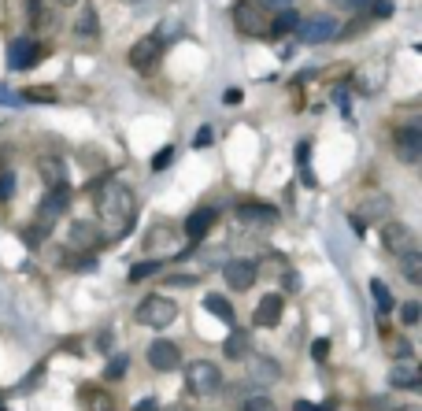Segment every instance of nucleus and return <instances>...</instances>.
I'll use <instances>...</instances> for the list:
<instances>
[{
    "mask_svg": "<svg viewBox=\"0 0 422 411\" xmlns=\"http://www.w3.org/2000/svg\"><path fill=\"white\" fill-rule=\"evenodd\" d=\"M89 193H97V215H100V226L108 230V237H123L134 226L137 200H134L130 186L108 178V182H89Z\"/></svg>",
    "mask_w": 422,
    "mask_h": 411,
    "instance_id": "1",
    "label": "nucleus"
},
{
    "mask_svg": "<svg viewBox=\"0 0 422 411\" xmlns=\"http://www.w3.org/2000/svg\"><path fill=\"white\" fill-rule=\"evenodd\" d=\"M267 23H271V15L260 8V0H237L234 4V30L241 38H263Z\"/></svg>",
    "mask_w": 422,
    "mask_h": 411,
    "instance_id": "2",
    "label": "nucleus"
},
{
    "mask_svg": "<svg viewBox=\"0 0 422 411\" xmlns=\"http://www.w3.org/2000/svg\"><path fill=\"white\" fill-rule=\"evenodd\" d=\"M134 319L141 326H156V330H163V326H171L174 319H178V304H174L171 297H145L141 304H137Z\"/></svg>",
    "mask_w": 422,
    "mask_h": 411,
    "instance_id": "3",
    "label": "nucleus"
},
{
    "mask_svg": "<svg viewBox=\"0 0 422 411\" xmlns=\"http://www.w3.org/2000/svg\"><path fill=\"white\" fill-rule=\"evenodd\" d=\"M186 386L197 393V397H211V393L223 389V371L211 360H193L186 367Z\"/></svg>",
    "mask_w": 422,
    "mask_h": 411,
    "instance_id": "4",
    "label": "nucleus"
},
{
    "mask_svg": "<svg viewBox=\"0 0 422 411\" xmlns=\"http://www.w3.org/2000/svg\"><path fill=\"white\" fill-rule=\"evenodd\" d=\"M237 212V223L249 226V230H267L282 219V212L274 204H263V200H241V204L234 208Z\"/></svg>",
    "mask_w": 422,
    "mask_h": 411,
    "instance_id": "5",
    "label": "nucleus"
},
{
    "mask_svg": "<svg viewBox=\"0 0 422 411\" xmlns=\"http://www.w3.org/2000/svg\"><path fill=\"white\" fill-rule=\"evenodd\" d=\"M341 34V23L334 15H315V19H304L297 23V38L304 45H323V41H334Z\"/></svg>",
    "mask_w": 422,
    "mask_h": 411,
    "instance_id": "6",
    "label": "nucleus"
},
{
    "mask_svg": "<svg viewBox=\"0 0 422 411\" xmlns=\"http://www.w3.org/2000/svg\"><path fill=\"white\" fill-rule=\"evenodd\" d=\"M393 152L404 160V163H419L422 160V126H400L393 130Z\"/></svg>",
    "mask_w": 422,
    "mask_h": 411,
    "instance_id": "7",
    "label": "nucleus"
},
{
    "mask_svg": "<svg viewBox=\"0 0 422 411\" xmlns=\"http://www.w3.org/2000/svg\"><path fill=\"white\" fill-rule=\"evenodd\" d=\"M160 52H163V41L156 38V34H149V38H141V41H134V49L126 52V63H130L134 71H152L156 63H160Z\"/></svg>",
    "mask_w": 422,
    "mask_h": 411,
    "instance_id": "8",
    "label": "nucleus"
},
{
    "mask_svg": "<svg viewBox=\"0 0 422 411\" xmlns=\"http://www.w3.org/2000/svg\"><path fill=\"white\" fill-rule=\"evenodd\" d=\"M41 60H45V45L30 41V38L12 41V49H8V67L12 71H30V67H38Z\"/></svg>",
    "mask_w": 422,
    "mask_h": 411,
    "instance_id": "9",
    "label": "nucleus"
},
{
    "mask_svg": "<svg viewBox=\"0 0 422 411\" xmlns=\"http://www.w3.org/2000/svg\"><path fill=\"white\" fill-rule=\"evenodd\" d=\"M382 245L393 256H404V252L415 249V230H411L408 223H393V219H385L382 223Z\"/></svg>",
    "mask_w": 422,
    "mask_h": 411,
    "instance_id": "10",
    "label": "nucleus"
},
{
    "mask_svg": "<svg viewBox=\"0 0 422 411\" xmlns=\"http://www.w3.org/2000/svg\"><path fill=\"white\" fill-rule=\"evenodd\" d=\"M67 204H71V186L49 189V193H45V200L38 204V223H41V226H52L63 212H67Z\"/></svg>",
    "mask_w": 422,
    "mask_h": 411,
    "instance_id": "11",
    "label": "nucleus"
},
{
    "mask_svg": "<svg viewBox=\"0 0 422 411\" xmlns=\"http://www.w3.org/2000/svg\"><path fill=\"white\" fill-rule=\"evenodd\" d=\"M223 274H226V286L230 289H252L260 267H256V260H230L223 267Z\"/></svg>",
    "mask_w": 422,
    "mask_h": 411,
    "instance_id": "12",
    "label": "nucleus"
},
{
    "mask_svg": "<svg viewBox=\"0 0 422 411\" xmlns=\"http://www.w3.org/2000/svg\"><path fill=\"white\" fill-rule=\"evenodd\" d=\"M149 363L156 371H178V363H182L178 345L174 341H152L149 345Z\"/></svg>",
    "mask_w": 422,
    "mask_h": 411,
    "instance_id": "13",
    "label": "nucleus"
},
{
    "mask_svg": "<svg viewBox=\"0 0 422 411\" xmlns=\"http://www.w3.org/2000/svg\"><path fill=\"white\" fill-rule=\"evenodd\" d=\"M97 245H100V234H97L93 223H71V230H67V249H75V252H93Z\"/></svg>",
    "mask_w": 422,
    "mask_h": 411,
    "instance_id": "14",
    "label": "nucleus"
},
{
    "mask_svg": "<svg viewBox=\"0 0 422 411\" xmlns=\"http://www.w3.org/2000/svg\"><path fill=\"white\" fill-rule=\"evenodd\" d=\"M215 223H219V212H215V208H208V204L197 208V212L186 219V237H189V241H200L208 230H215Z\"/></svg>",
    "mask_w": 422,
    "mask_h": 411,
    "instance_id": "15",
    "label": "nucleus"
},
{
    "mask_svg": "<svg viewBox=\"0 0 422 411\" xmlns=\"http://www.w3.org/2000/svg\"><path fill=\"white\" fill-rule=\"evenodd\" d=\"M389 382H393V389H419V386H422V374H419V367H415V360L393 363Z\"/></svg>",
    "mask_w": 422,
    "mask_h": 411,
    "instance_id": "16",
    "label": "nucleus"
},
{
    "mask_svg": "<svg viewBox=\"0 0 422 411\" xmlns=\"http://www.w3.org/2000/svg\"><path fill=\"white\" fill-rule=\"evenodd\" d=\"M78 400H82L86 411H115V397L108 389H97V386H82Z\"/></svg>",
    "mask_w": 422,
    "mask_h": 411,
    "instance_id": "17",
    "label": "nucleus"
},
{
    "mask_svg": "<svg viewBox=\"0 0 422 411\" xmlns=\"http://www.w3.org/2000/svg\"><path fill=\"white\" fill-rule=\"evenodd\" d=\"M282 319V297L278 293H267L256 304V326H274Z\"/></svg>",
    "mask_w": 422,
    "mask_h": 411,
    "instance_id": "18",
    "label": "nucleus"
},
{
    "mask_svg": "<svg viewBox=\"0 0 422 411\" xmlns=\"http://www.w3.org/2000/svg\"><path fill=\"white\" fill-rule=\"evenodd\" d=\"M297 171H300V182H304L308 189L319 186L315 175H311V137H304V141L297 145Z\"/></svg>",
    "mask_w": 422,
    "mask_h": 411,
    "instance_id": "19",
    "label": "nucleus"
},
{
    "mask_svg": "<svg viewBox=\"0 0 422 411\" xmlns=\"http://www.w3.org/2000/svg\"><path fill=\"white\" fill-rule=\"evenodd\" d=\"M38 171H41V182H45L49 189L67 186V171H63V163H60V160H41V163H38Z\"/></svg>",
    "mask_w": 422,
    "mask_h": 411,
    "instance_id": "20",
    "label": "nucleus"
},
{
    "mask_svg": "<svg viewBox=\"0 0 422 411\" xmlns=\"http://www.w3.org/2000/svg\"><path fill=\"white\" fill-rule=\"evenodd\" d=\"M297 12H278V15H271V23H267V34L271 38H286V34L297 30Z\"/></svg>",
    "mask_w": 422,
    "mask_h": 411,
    "instance_id": "21",
    "label": "nucleus"
},
{
    "mask_svg": "<svg viewBox=\"0 0 422 411\" xmlns=\"http://www.w3.org/2000/svg\"><path fill=\"white\" fill-rule=\"evenodd\" d=\"M400 271H404V278H408L411 286H422V256L415 249L400 256Z\"/></svg>",
    "mask_w": 422,
    "mask_h": 411,
    "instance_id": "22",
    "label": "nucleus"
},
{
    "mask_svg": "<svg viewBox=\"0 0 422 411\" xmlns=\"http://www.w3.org/2000/svg\"><path fill=\"white\" fill-rule=\"evenodd\" d=\"M249 349H252V341H249V334H245V330H234L230 337H226V345H223V352L230 356V360H245Z\"/></svg>",
    "mask_w": 422,
    "mask_h": 411,
    "instance_id": "23",
    "label": "nucleus"
},
{
    "mask_svg": "<svg viewBox=\"0 0 422 411\" xmlns=\"http://www.w3.org/2000/svg\"><path fill=\"white\" fill-rule=\"evenodd\" d=\"M204 308H208L215 319H223V323H234V308H230V300H226V297L208 293V297H204Z\"/></svg>",
    "mask_w": 422,
    "mask_h": 411,
    "instance_id": "24",
    "label": "nucleus"
},
{
    "mask_svg": "<svg viewBox=\"0 0 422 411\" xmlns=\"http://www.w3.org/2000/svg\"><path fill=\"white\" fill-rule=\"evenodd\" d=\"M371 297H374V304H378V315L393 312V293H389V286H385L382 278H371Z\"/></svg>",
    "mask_w": 422,
    "mask_h": 411,
    "instance_id": "25",
    "label": "nucleus"
},
{
    "mask_svg": "<svg viewBox=\"0 0 422 411\" xmlns=\"http://www.w3.org/2000/svg\"><path fill=\"white\" fill-rule=\"evenodd\" d=\"M278 363L274 360H252V382H263V386H267V382H278Z\"/></svg>",
    "mask_w": 422,
    "mask_h": 411,
    "instance_id": "26",
    "label": "nucleus"
},
{
    "mask_svg": "<svg viewBox=\"0 0 422 411\" xmlns=\"http://www.w3.org/2000/svg\"><path fill=\"white\" fill-rule=\"evenodd\" d=\"M389 215V200L385 197H367L363 200V223H371V219H385Z\"/></svg>",
    "mask_w": 422,
    "mask_h": 411,
    "instance_id": "27",
    "label": "nucleus"
},
{
    "mask_svg": "<svg viewBox=\"0 0 422 411\" xmlns=\"http://www.w3.org/2000/svg\"><path fill=\"white\" fill-rule=\"evenodd\" d=\"M130 371V356H112V360H108V367H104V378L108 382H123V374Z\"/></svg>",
    "mask_w": 422,
    "mask_h": 411,
    "instance_id": "28",
    "label": "nucleus"
},
{
    "mask_svg": "<svg viewBox=\"0 0 422 411\" xmlns=\"http://www.w3.org/2000/svg\"><path fill=\"white\" fill-rule=\"evenodd\" d=\"M97 30H100L97 8H93V4H86V12H82V19H78V34H82V38H93Z\"/></svg>",
    "mask_w": 422,
    "mask_h": 411,
    "instance_id": "29",
    "label": "nucleus"
},
{
    "mask_svg": "<svg viewBox=\"0 0 422 411\" xmlns=\"http://www.w3.org/2000/svg\"><path fill=\"white\" fill-rule=\"evenodd\" d=\"M400 323L404 326H419L422 323V304L419 300H408V304L400 308Z\"/></svg>",
    "mask_w": 422,
    "mask_h": 411,
    "instance_id": "30",
    "label": "nucleus"
},
{
    "mask_svg": "<svg viewBox=\"0 0 422 411\" xmlns=\"http://www.w3.org/2000/svg\"><path fill=\"white\" fill-rule=\"evenodd\" d=\"M163 267V260H145V263H137V267L130 271V282H145V278H152L156 271Z\"/></svg>",
    "mask_w": 422,
    "mask_h": 411,
    "instance_id": "31",
    "label": "nucleus"
},
{
    "mask_svg": "<svg viewBox=\"0 0 422 411\" xmlns=\"http://www.w3.org/2000/svg\"><path fill=\"white\" fill-rule=\"evenodd\" d=\"M45 237H49V226H41V223H34V226H26V230H23V241L30 245V249H34V245H41Z\"/></svg>",
    "mask_w": 422,
    "mask_h": 411,
    "instance_id": "32",
    "label": "nucleus"
},
{
    "mask_svg": "<svg viewBox=\"0 0 422 411\" xmlns=\"http://www.w3.org/2000/svg\"><path fill=\"white\" fill-rule=\"evenodd\" d=\"M367 15H371V19H389L393 15V0H374L371 8H367ZM363 15V19H367Z\"/></svg>",
    "mask_w": 422,
    "mask_h": 411,
    "instance_id": "33",
    "label": "nucleus"
},
{
    "mask_svg": "<svg viewBox=\"0 0 422 411\" xmlns=\"http://www.w3.org/2000/svg\"><path fill=\"white\" fill-rule=\"evenodd\" d=\"M12 193H15V171H0V204L12 200Z\"/></svg>",
    "mask_w": 422,
    "mask_h": 411,
    "instance_id": "34",
    "label": "nucleus"
},
{
    "mask_svg": "<svg viewBox=\"0 0 422 411\" xmlns=\"http://www.w3.org/2000/svg\"><path fill=\"white\" fill-rule=\"evenodd\" d=\"M23 100H41V104H52L56 100V89H26V93H19Z\"/></svg>",
    "mask_w": 422,
    "mask_h": 411,
    "instance_id": "35",
    "label": "nucleus"
},
{
    "mask_svg": "<svg viewBox=\"0 0 422 411\" xmlns=\"http://www.w3.org/2000/svg\"><path fill=\"white\" fill-rule=\"evenodd\" d=\"M171 160H174V149H160V152L152 156L149 167H152V171H167V167H171Z\"/></svg>",
    "mask_w": 422,
    "mask_h": 411,
    "instance_id": "36",
    "label": "nucleus"
},
{
    "mask_svg": "<svg viewBox=\"0 0 422 411\" xmlns=\"http://www.w3.org/2000/svg\"><path fill=\"white\" fill-rule=\"evenodd\" d=\"M241 411H274V404H271L267 397H249V400L241 404Z\"/></svg>",
    "mask_w": 422,
    "mask_h": 411,
    "instance_id": "37",
    "label": "nucleus"
},
{
    "mask_svg": "<svg viewBox=\"0 0 422 411\" xmlns=\"http://www.w3.org/2000/svg\"><path fill=\"white\" fill-rule=\"evenodd\" d=\"M389 352L397 356V360H411V352H415V349H411V345L404 341V337H397V341H389Z\"/></svg>",
    "mask_w": 422,
    "mask_h": 411,
    "instance_id": "38",
    "label": "nucleus"
},
{
    "mask_svg": "<svg viewBox=\"0 0 422 411\" xmlns=\"http://www.w3.org/2000/svg\"><path fill=\"white\" fill-rule=\"evenodd\" d=\"M0 104L4 108H19L23 104V97L15 93V89H8V86H0Z\"/></svg>",
    "mask_w": 422,
    "mask_h": 411,
    "instance_id": "39",
    "label": "nucleus"
},
{
    "mask_svg": "<svg viewBox=\"0 0 422 411\" xmlns=\"http://www.w3.org/2000/svg\"><path fill=\"white\" fill-rule=\"evenodd\" d=\"M289 4H293V0H260V8H263V12H274V15H278V12H289Z\"/></svg>",
    "mask_w": 422,
    "mask_h": 411,
    "instance_id": "40",
    "label": "nucleus"
},
{
    "mask_svg": "<svg viewBox=\"0 0 422 411\" xmlns=\"http://www.w3.org/2000/svg\"><path fill=\"white\" fill-rule=\"evenodd\" d=\"M293 411H334V400H330V404H311V400H297V404H293Z\"/></svg>",
    "mask_w": 422,
    "mask_h": 411,
    "instance_id": "41",
    "label": "nucleus"
},
{
    "mask_svg": "<svg viewBox=\"0 0 422 411\" xmlns=\"http://www.w3.org/2000/svg\"><path fill=\"white\" fill-rule=\"evenodd\" d=\"M311 356H315V360H319V363H323V360H326V356H330V337H319V341H315V345H311Z\"/></svg>",
    "mask_w": 422,
    "mask_h": 411,
    "instance_id": "42",
    "label": "nucleus"
},
{
    "mask_svg": "<svg viewBox=\"0 0 422 411\" xmlns=\"http://www.w3.org/2000/svg\"><path fill=\"white\" fill-rule=\"evenodd\" d=\"M337 4H341V8H352V12H363V15H367V8H371L374 0H337Z\"/></svg>",
    "mask_w": 422,
    "mask_h": 411,
    "instance_id": "43",
    "label": "nucleus"
},
{
    "mask_svg": "<svg viewBox=\"0 0 422 411\" xmlns=\"http://www.w3.org/2000/svg\"><path fill=\"white\" fill-rule=\"evenodd\" d=\"M134 411H163V408H160V400H156V397H145V400H137V404H134Z\"/></svg>",
    "mask_w": 422,
    "mask_h": 411,
    "instance_id": "44",
    "label": "nucleus"
},
{
    "mask_svg": "<svg viewBox=\"0 0 422 411\" xmlns=\"http://www.w3.org/2000/svg\"><path fill=\"white\" fill-rule=\"evenodd\" d=\"M193 145H197V149H208V145H211V126H200L197 141H193Z\"/></svg>",
    "mask_w": 422,
    "mask_h": 411,
    "instance_id": "45",
    "label": "nucleus"
},
{
    "mask_svg": "<svg viewBox=\"0 0 422 411\" xmlns=\"http://www.w3.org/2000/svg\"><path fill=\"white\" fill-rule=\"evenodd\" d=\"M93 263H97V256H93V252H82L75 267H78V271H89V267H93Z\"/></svg>",
    "mask_w": 422,
    "mask_h": 411,
    "instance_id": "46",
    "label": "nucleus"
},
{
    "mask_svg": "<svg viewBox=\"0 0 422 411\" xmlns=\"http://www.w3.org/2000/svg\"><path fill=\"white\" fill-rule=\"evenodd\" d=\"M348 223H352V230H356V234H360V237L367 234V223H363V219H360V215H348Z\"/></svg>",
    "mask_w": 422,
    "mask_h": 411,
    "instance_id": "47",
    "label": "nucleus"
},
{
    "mask_svg": "<svg viewBox=\"0 0 422 411\" xmlns=\"http://www.w3.org/2000/svg\"><path fill=\"white\" fill-rule=\"evenodd\" d=\"M223 100H226V104H237V100H241V89H226Z\"/></svg>",
    "mask_w": 422,
    "mask_h": 411,
    "instance_id": "48",
    "label": "nucleus"
},
{
    "mask_svg": "<svg viewBox=\"0 0 422 411\" xmlns=\"http://www.w3.org/2000/svg\"><path fill=\"white\" fill-rule=\"evenodd\" d=\"M393 411H422L419 404H400V408H393Z\"/></svg>",
    "mask_w": 422,
    "mask_h": 411,
    "instance_id": "49",
    "label": "nucleus"
},
{
    "mask_svg": "<svg viewBox=\"0 0 422 411\" xmlns=\"http://www.w3.org/2000/svg\"><path fill=\"white\" fill-rule=\"evenodd\" d=\"M126 4H145V0H126Z\"/></svg>",
    "mask_w": 422,
    "mask_h": 411,
    "instance_id": "50",
    "label": "nucleus"
},
{
    "mask_svg": "<svg viewBox=\"0 0 422 411\" xmlns=\"http://www.w3.org/2000/svg\"><path fill=\"white\" fill-rule=\"evenodd\" d=\"M60 4H75V0H60Z\"/></svg>",
    "mask_w": 422,
    "mask_h": 411,
    "instance_id": "51",
    "label": "nucleus"
},
{
    "mask_svg": "<svg viewBox=\"0 0 422 411\" xmlns=\"http://www.w3.org/2000/svg\"><path fill=\"white\" fill-rule=\"evenodd\" d=\"M0 411H8V408H0Z\"/></svg>",
    "mask_w": 422,
    "mask_h": 411,
    "instance_id": "52",
    "label": "nucleus"
}]
</instances>
